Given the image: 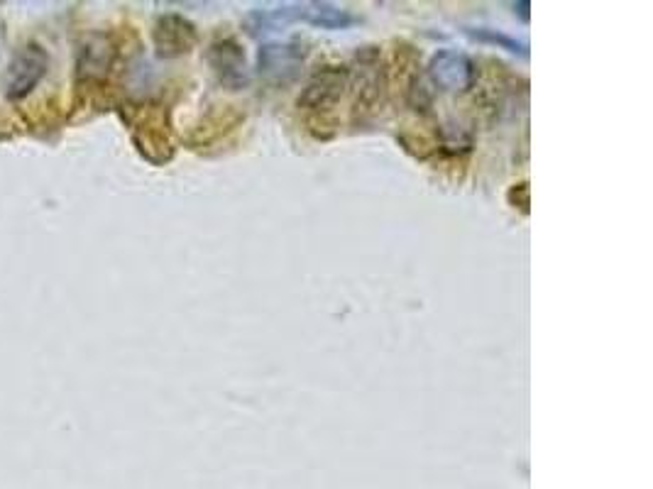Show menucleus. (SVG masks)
I'll use <instances>...</instances> for the list:
<instances>
[{
  "mask_svg": "<svg viewBox=\"0 0 653 489\" xmlns=\"http://www.w3.org/2000/svg\"><path fill=\"white\" fill-rule=\"evenodd\" d=\"M306 54H309V49H306L304 42H284V45L282 42H270V45L260 47L257 71L270 84L287 86L301 74Z\"/></svg>",
  "mask_w": 653,
  "mask_h": 489,
  "instance_id": "obj_4",
  "label": "nucleus"
},
{
  "mask_svg": "<svg viewBox=\"0 0 653 489\" xmlns=\"http://www.w3.org/2000/svg\"><path fill=\"white\" fill-rule=\"evenodd\" d=\"M0 42H3V23H0Z\"/></svg>",
  "mask_w": 653,
  "mask_h": 489,
  "instance_id": "obj_13",
  "label": "nucleus"
},
{
  "mask_svg": "<svg viewBox=\"0 0 653 489\" xmlns=\"http://www.w3.org/2000/svg\"><path fill=\"white\" fill-rule=\"evenodd\" d=\"M428 81L443 93H465L475 86L477 67L468 54L441 49L428 62Z\"/></svg>",
  "mask_w": 653,
  "mask_h": 489,
  "instance_id": "obj_5",
  "label": "nucleus"
},
{
  "mask_svg": "<svg viewBox=\"0 0 653 489\" xmlns=\"http://www.w3.org/2000/svg\"><path fill=\"white\" fill-rule=\"evenodd\" d=\"M289 23H306L323 27V30H348L350 25L358 23V18L350 10H343L331 3H294L282 5L277 10H255L245 20V27H248L252 37H260L277 30L279 25L284 27Z\"/></svg>",
  "mask_w": 653,
  "mask_h": 489,
  "instance_id": "obj_1",
  "label": "nucleus"
},
{
  "mask_svg": "<svg viewBox=\"0 0 653 489\" xmlns=\"http://www.w3.org/2000/svg\"><path fill=\"white\" fill-rule=\"evenodd\" d=\"M118 47L106 32H93L79 45L76 52V79L79 81H103L111 74Z\"/></svg>",
  "mask_w": 653,
  "mask_h": 489,
  "instance_id": "obj_8",
  "label": "nucleus"
},
{
  "mask_svg": "<svg viewBox=\"0 0 653 489\" xmlns=\"http://www.w3.org/2000/svg\"><path fill=\"white\" fill-rule=\"evenodd\" d=\"M152 42H155V52L159 57L172 59L181 57V54H189L196 47V42H199V32H196V25L191 20H186L184 15L167 13L157 18L155 30H152Z\"/></svg>",
  "mask_w": 653,
  "mask_h": 489,
  "instance_id": "obj_7",
  "label": "nucleus"
},
{
  "mask_svg": "<svg viewBox=\"0 0 653 489\" xmlns=\"http://www.w3.org/2000/svg\"><path fill=\"white\" fill-rule=\"evenodd\" d=\"M133 137L137 150L142 152V157L150 159L152 164H164L172 159L174 147L169 142L167 128H162V123H159V113H152L150 120L137 125Z\"/></svg>",
  "mask_w": 653,
  "mask_h": 489,
  "instance_id": "obj_10",
  "label": "nucleus"
},
{
  "mask_svg": "<svg viewBox=\"0 0 653 489\" xmlns=\"http://www.w3.org/2000/svg\"><path fill=\"white\" fill-rule=\"evenodd\" d=\"M49 69V54L40 42H27L13 57L8 67V81H5V96L10 101H23L30 96L37 86L42 84V79L47 76Z\"/></svg>",
  "mask_w": 653,
  "mask_h": 489,
  "instance_id": "obj_3",
  "label": "nucleus"
},
{
  "mask_svg": "<svg viewBox=\"0 0 653 489\" xmlns=\"http://www.w3.org/2000/svg\"><path fill=\"white\" fill-rule=\"evenodd\" d=\"M384 89V69L380 67V54L375 47H365L358 52V108L355 111H377L382 103Z\"/></svg>",
  "mask_w": 653,
  "mask_h": 489,
  "instance_id": "obj_9",
  "label": "nucleus"
},
{
  "mask_svg": "<svg viewBox=\"0 0 653 489\" xmlns=\"http://www.w3.org/2000/svg\"><path fill=\"white\" fill-rule=\"evenodd\" d=\"M348 84H350L348 67H321L314 76H311L304 93L299 96V108H304L306 113L314 115L311 123H316L318 118L323 120L326 115L333 113V108L338 106V101L343 98Z\"/></svg>",
  "mask_w": 653,
  "mask_h": 489,
  "instance_id": "obj_2",
  "label": "nucleus"
},
{
  "mask_svg": "<svg viewBox=\"0 0 653 489\" xmlns=\"http://www.w3.org/2000/svg\"><path fill=\"white\" fill-rule=\"evenodd\" d=\"M470 37L477 42H485V45H495L499 49H507V52L519 54V57H529V45L526 42L514 40V37L502 35L497 30H487V27H473V30H465Z\"/></svg>",
  "mask_w": 653,
  "mask_h": 489,
  "instance_id": "obj_11",
  "label": "nucleus"
},
{
  "mask_svg": "<svg viewBox=\"0 0 653 489\" xmlns=\"http://www.w3.org/2000/svg\"><path fill=\"white\" fill-rule=\"evenodd\" d=\"M208 67L216 74L218 84L228 91H243L250 84L248 62H245V52L240 42L233 37L226 40H216L206 52Z\"/></svg>",
  "mask_w": 653,
  "mask_h": 489,
  "instance_id": "obj_6",
  "label": "nucleus"
},
{
  "mask_svg": "<svg viewBox=\"0 0 653 489\" xmlns=\"http://www.w3.org/2000/svg\"><path fill=\"white\" fill-rule=\"evenodd\" d=\"M517 8H519L521 20H524V23H529V8H531L529 0H524V3H514V10H517Z\"/></svg>",
  "mask_w": 653,
  "mask_h": 489,
  "instance_id": "obj_12",
  "label": "nucleus"
}]
</instances>
